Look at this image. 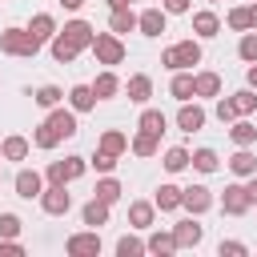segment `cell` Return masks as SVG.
Listing matches in <instances>:
<instances>
[{"instance_id": "cell-10", "label": "cell", "mask_w": 257, "mask_h": 257, "mask_svg": "<svg viewBox=\"0 0 257 257\" xmlns=\"http://www.w3.org/2000/svg\"><path fill=\"white\" fill-rule=\"evenodd\" d=\"M173 237H177V249H197L201 241H205V229L197 225V217L189 213L185 221H177L173 225Z\"/></svg>"}, {"instance_id": "cell-41", "label": "cell", "mask_w": 257, "mask_h": 257, "mask_svg": "<svg viewBox=\"0 0 257 257\" xmlns=\"http://www.w3.org/2000/svg\"><path fill=\"white\" fill-rule=\"evenodd\" d=\"M20 217L16 213H0V237H20Z\"/></svg>"}, {"instance_id": "cell-26", "label": "cell", "mask_w": 257, "mask_h": 257, "mask_svg": "<svg viewBox=\"0 0 257 257\" xmlns=\"http://www.w3.org/2000/svg\"><path fill=\"white\" fill-rule=\"evenodd\" d=\"M229 137H233L237 149H249V145L257 141V124H249V120H233V124H229Z\"/></svg>"}, {"instance_id": "cell-35", "label": "cell", "mask_w": 257, "mask_h": 257, "mask_svg": "<svg viewBox=\"0 0 257 257\" xmlns=\"http://www.w3.org/2000/svg\"><path fill=\"white\" fill-rule=\"evenodd\" d=\"M189 165H193V153H189V149H169V153H165V169H169V173H181V169H189Z\"/></svg>"}, {"instance_id": "cell-28", "label": "cell", "mask_w": 257, "mask_h": 257, "mask_svg": "<svg viewBox=\"0 0 257 257\" xmlns=\"http://www.w3.org/2000/svg\"><path fill=\"white\" fill-rule=\"evenodd\" d=\"M169 92H173L181 104H185V100H193V96H197V88H193V72H177V76H173V84H169Z\"/></svg>"}, {"instance_id": "cell-6", "label": "cell", "mask_w": 257, "mask_h": 257, "mask_svg": "<svg viewBox=\"0 0 257 257\" xmlns=\"http://www.w3.org/2000/svg\"><path fill=\"white\" fill-rule=\"evenodd\" d=\"M84 169H88V161H84V157H64V161H52V165L44 169V181H56V185H68V181H76V177H84Z\"/></svg>"}, {"instance_id": "cell-48", "label": "cell", "mask_w": 257, "mask_h": 257, "mask_svg": "<svg viewBox=\"0 0 257 257\" xmlns=\"http://www.w3.org/2000/svg\"><path fill=\"white\" fill-rule=\"evenodd\" d=\"M60 4H64L68 12H76V8H84V0H60Z\"/></svg>"}, {"instance_id": "cell-13", "label": "cell", "mask_w": 257, "mask_h": 257, "mask_svg": "<svg viewBox=\"0 0 257 257\" xmlns=\"http://www.w3.org/2000/svg\"><path fill=\"white\" fill-rule=\"evenodd\" d=\"M177 128H181V133H201V128H205V108L185 100L181 112H177Z\"/></svg>"}, {"instance_id": "cell-38", "label": "cell", "mask_w": 257, "mask_h": 257, "mask_svg": "<svg viewBox=\"0 0 257 257\" xmlns=\"http://www.w3.org/2000/svg\"><path fill=\"white\" fill-rule=\"evenodd\" d=\"M60 96H64V92H60L56 84H44V88H36V92H32V100H36L40 108H56V104H60Z\"/></svg>"}, {"instance_id": "cell-42", "label": "cell", "mask_w": 257, "mask_h": 257, "mask_svg": "<svg viewBox=\"0 0 257 257\" xmlns=\"http://www.w3.org/2000/svg\"><path fill=\"white\" fill-rule=\"evenodd\" d=\"M88 165H92L96 173H112V169H116V157H112V153H104V149H96V157H92Z\"/></svg>"}, {"instance_id": "cell-31", "label": "cell", "mask_w": 257, "mask_h": 257, "mask_svg": "<svg viewBox=\"0 0 257 257\" xmlns=\"http://www.w3.org/2000/svg\"><path fill=\"white\" fill-rule=\"evenodd\" d=\"M193 88H197V96H217L221 92V76L217 72H197L193 76Z\"/></svg>"}, {"instance_id": "cell-30", "label": "cell", "mask_w": 257, "mask_h": 257, "mask_svg": "<svg viewBox=\"0 0 257 257\" xmlns=\"http://www.w3.org/2000/svg\"><path fill=\"white\" fill-rule=\"evenodd\" d=\"M145 245H149V253H161V257L177 253V237H173V229H169V233H161V229H157V233H153Z\"/></svg>"}, {"instance_id": "cell-25", "label": "cell", "mask_w": 257, "mask_h": 257, "mask_svg": "<svg viewBox=\"0 0 257 257\" xmlns=\"http://www.w3.org/2000/svg\"><path fill=\"white\" fill-rule=\"evenodd\" d=\"M108 28H112L116 36L133 32V28H137V12H133V8H112V16H108Z\"/></svg>"}, {"instance_id": "cell-49", "label": "cell", "mask_w": 257, "mask_h": 257, "mask_svg": "<svg viewBox=\"0 0 257 257\" xmlns=\"http://www.w3.org/2000/svg\"><path fill=\"white\" fill-rule=\"evenodd\" d=\"M249 28H257V0L249 4Z\"/></svg>"}, {"instance_id": "cell-1", "label": "cell", "mask_w": 257, "mask_h": 257, "mask_svg": "<svg viewBox=\"0 0 257 257\" xmlns=\"http://www.w3.org/2000/svg\"><path fill=\"white\" fill-rule=\"evenodd\" d=\"M92 24L88 20H68L56 36H52V60H60V64H72L84 48H92Z\"/></svg>"}, {"instance_id": "cell-18", "label": "cell", "mask_w": 257, "mask_h": 257, "mask_svg": "<svg viewBox=\"0 0 257 257\" xmlns=\"http://www.w3.org/2000/svg\"><path fill=\"white\" fill-rule=\"evenodd\" d=\"M28 32H32V36H36V40L44 44V40H52V36H56L60 28H56V20H52L48 12H36V16L28 20Z\"/></svg>"}, {"instance_id": "cell-46", "label": "cell", "mask_w": 257, "mask_h": 257, "mask_svg": "<svg viewBox=\"0 0 257 257\" xmlns=\"http://www.w3.org/2000/svg\"><path fill=\"white\" fill-rule=\"evenodd\" d=\"M245 189H249V201H253V205H257V173H253V177H249V185H245Z\"/></svg>"}, {"instance_id": "cell-14", "label": "cell", "mask_w": 257, "mask_h": 257, "mask_svg": "<svg viewBox=\"0 0 257 257\" xmlns=\"http://www.w3.org/2000/svg\"><path fill=\"white\" fill-rule=\"evenodd\" d=\"M165 8H145L141 16H137V28H141V36H161L165 32Z\"/></svg>"}, {"instance_id": "cell-29", "label": "cell", "mask_w": 257, "mask_h": 257, "mask_svg": "<svg viewBox=\"0 0 257 257\" xmlns=\"http://www.w3.org/2000/svg\"><path fill=\"white\" fill-rule=\"evenodd\" d=\"M120 193H124V189H120V181H116V177H100V181H96V189H92V197H100V201H108V205H116V201H120Z\"/></svg>"}, {"instance_id": "cell-9", "label": "cell", "mask_w": 257, "mask_h": 257, "mask_svg": "<svg viewBox=\"0 0 257 257\" xmlns=\"http://www.w3.org/2000/svg\"><path fill=\"white\" fill-rule=\"evenodd\" d=\"M221 209H225L229 217H241V213H249V209H253V201H249V189H245V185H225V193H221Z\"/></svg>"}, {"instance_id": "cell-2", "label": "cell", "mask_w": 257, "mask_h": 257, "mask_svg": "<svg viewBox=\"0 0 257 257\" xmlns=\"http://www.w3.org/2000/svg\"><path fill=\"white\" fill-rule=\"evenodd\" d=\"M76 137V108H52L44 116V124H36L32 133V145L36 149H56L60 141Z\"/></svg>"}, {"instance_id": "cell-24", "label": "cell", "mask_w": 257, "mask_h": 257, "mask_svg": "<svg viewBox=\"0 0 257 257\" xmlns=\"http://www.w3.org/2000/svg\"><path fill=\"white\" fill-rule=\"evenodd\" d=\"M128 149H133L137 157H153V153L161 149V137H157V133H149V128H141V133L128 141Z\"/></svg>"}, {"instance_id": "cell-22", "label": "cell", "mask_w": 257, "mask_h": 257, "mask_svg": "<svg viewBox=\"0 0 257 257\" xmlns=\"http://www.w3.org/2000/svg\"><path fill=\"white\" fill-rule=\"evenodd\" d=\"M0 149H4V161H24V157H28V149H32V141H28V137H20V133H12V137H4V141H0Z\"/></svg>"}, {"instance_id": "cell-47", "label": "cell", "mask_w": 257, "mask_h": 257, "mask_svg": "<svg viewBox=\"0 0 257 257\" xmlns=\"http://www.w3.org/2000/svg\"><path fill=\"white\" fill-rule=\"evenodd\" d=\"M245 80H249V88H257V64H249V72H245Z\"/></svg>"}, {"instance_id": "cell-5", "label": "cell", "mask_w": 257, "mask_h": 257, "mask_svg": "<svg viewBox=\"0 0 257 257\" xmlns=\"http://www.w3.org/2000/svg\"><path fill=\"white\" fill-rule=\"evenodd\" d=\"M92 56H96V64H120L124 60V40L116 36V32H96L92 36Z\"/></svg>"}, {"instance_id": "cell-3", "label": "cell", "mask_w": 257, "mask_h": 257, "mask_svg": "<svg viewBox=\"0 0 257 257\" xmlns=\"http://www.w3.org/2000/svg\"><path fill=\"white\" fill-rule=\"evenodd\" d=\"M161 64L173 68V72H185V68L201 64V44H197V40H177V44H169V48L161 52Z\"/></svg>"}, {"instance_id": "cell-12", "label": "cell", "mask_w": 257, "mask_h": 257, "mask_svg": "<svg viewBox=\"0 0 257 257\" xmlns=\"http://www.w3.org/2000/svg\"><path fill=\"white\" fill-rule=\"evenodd\" d=\"M209 205H213V193H209L205 185H189V189H185V197H181V209H189L193 217H201Z\"/></svg>"}, {"instance_id": "cell-40", "label": "cell", "mask_w": 257, "mask_h": 257, "mask_svg": "<svg viewBox=\"0 0 257 257\" xmlns=\"http://www.w3.org/2000/svg\"><path fill=\"white\" fill-rule=\"evenodd\" d=\"M225 20H229V28H233V32H249V4H245V8H233Z\"/></svg>"}, {"instance_id": "cell-20", "label": "cell", "mask_w": 257, "mask_h": 257, "mask_svg": "<svg viewBox=\"0 0 257 257\" xmlns=\"http://www.w3.org/2000/svg\"><path fill=\"white\" fill-rule=\"evenodd\" d=\"M92 92H96V100H112V96L120 92V80H116V72H112V68H104V72L92 80Z\"/></svg>"}, {"instance_id": "cell-23", "label": "cell", "mask_w": 257, "mask_h": 257, "mask_svg": "<svg viewBox=\"0 0 257 257\" xmlns=\"http://www.w3.org/2000/svg\"><path fill=\"white\" fill-rule=\"evenodd\" d=\"M181 197H185V189H177V185H161L157 197H153V205H157L161 213H173V209H181Z\"/></svg>"}, {"instance_id": "cell-39", "label": "cell", "mask_w": 257, "mask_h": 257, "mask_svg": "<svg viewBox=\"0 0 257 257\" xmlns=\"http://www.w3.org/2000/svg\"><path fill=\"white\" fill-rule=\"evenodd\" d=\"M237 56H241L245 64H257V32H245V36H241V44H237Z\"/></svg>"}, {"instance_id": "cell-51", "label": "cell", "mask_w": 257, "mask_h": 257, "mask_svg": "<svg viewBox=\"0 0 257 257\" xmlns=\"http://www.w3.org/2000/svg\"><path fill=\"white\" fill-rule=\"evenodd\" d=\"M0 161H4V149H0Z\"/></svg>"}, {"instance_id": "cell-27", "label": "cell", "mask_w": 257, "mask_h": 257, "mask_svg": "<svg viewBox=\"0 0 257 257\" xmlns=\"http://www.w3.org/2000/svg\"><path fill=\"white\" fill-rule=\"evenodd\" d=\"M229 169H233L237 177H253V173H257V157H253L249 149H237V153L229 157Z\"/></svg>"}, {"instance_id": "cell-7", "label": "cell", "mask_w": 257, "mask_h": 257, "mask_svg": "<svg viewBox=\"0 0 257 257\" xmlns=\"http://www.w3.org/2000/svg\"><path fill=\"white\" fill-rule=\"evenodd\" d=\"M40 209H44L48 217H64V213L72 209V193H68V185L48 181V189L40 193Z\"/></svg>"}, {"instance_id": "cell-34", "label": "cell", "mask_w": 257, "mask_h": 257, "mask_svg": "<svg viewBox=\"0 0 257 257\" xmlns=\"http://www.w3.org/2000/svg\"><path fill=\"white\" fill-rule=\"evenodd\" d=\"M100 149H104V153H112V157H120V153L128 149V137H124L120 128H108V133L100 137Z\"/></svg>"}, {"instance_id": "cell-4", "label": "cell", "mask_w": 257, "mask_h": 257, "mask_svg": "<svg viewBox=\"0 0 257 257\" xmlns=\"http://www.w3.org/2000/svg\"><path fill=\"white\" fill-rule=\"evenodd\" d=\"M0 52H8V56H36L40 52V40L28 28H4L0 32Z\"/></svg>"}, {"instance_id": "cell-17", "label": "cell", "mask_w": 257, "mask_h": 257, "mask_svg": "<svg viewBox=\"0 0 257 257\" xmlns=\"http://www.w3.org/2000/svg\"><path fill=\"white\" fill-rule=\"evenodd\" d=\"M80 217H84V225H88V229H100V225H108V201L92 197V201L80 209Z\"/></svg>"}, {"instance_id": "cell-45", "label": "cell", "mask_w": 257, "mask_h": 257, "mask_svg": "<svg viewBox=\"0 0 257 257\" xmlns=\"http://www.w3.org/2000/svg\"><path fill=\"white\" fill-rule=\"evenodd\" d=\"M165 12H189V0H161Z\"/></svg>"}, {"instance_id": "cell-8", "label": "cell", "mask_w": 257, "mask_h": 257, "mask_svg": "<svg viewBox=\"0 0 257 257\" xmlns=\"http://www.w3.org/2000/svg\"><path fill=\"white\" fill-rule=\"evenodd\" d=\"M64 253H68V257H100V233H96V229L72 233V237L64 241Z\"/></svg>"}, {"instance_id": "cell-50", "label": "cell", "mask_w": 257, "mask_h": 257, "mask_svg": "<svg viewBox=\"0 0 257 257\" xmlns=\"http://www.w3.org/2000/svg\"><path fill=\"white\" fill-rule=\"evenodd\" d=\"M137 0H108V8H133Z\"/></svg>"}, {"instance_id": "cell-19", "label": "cell", "mask_w": 257, "mask_h": 257, "mask_svg": "<svg viewBox=\"0 0 257 257\" xmlns=\"http://www.w3.org/2000/svg\"><path fill=\"white\" fill-rule=\"evenodd\" d=\"M193 32H197L201 40H213V36L221 32V20H217V12H193Z\"/></svg>"}, {"instance_id": "cell-37", "label": "cell", "mask_w": 257, "mask_h": 257, "mask_svg": "<svg viewBox=\"0 0 257 257\" xmlns=\"http://www.w3.org/2000/svg\"><path fill=\"white\" fill-rule=\"evenodd\" d=\"M141 253H149V245H145L141 237H128V233H124V237L116 241V257H141Z\"/></svg>"}, {"instance_id": "cell-36", "label": "cell", "mask_w": 257, "mask_h": 257, "mask_svg": "<svg viewBox=\"0 0 257 257\" xmlns=\"http://www.w3.org/2000/svg\"><path fill=\"white\" fill-rule=\"evenodd\" d=\"M217 165H221V157H217L213 149H197V153H193V169H197V173H217Z\"/></svg>"}, {"instance_id": "cell-44", "label": "cell", "mask_w": 257, "mask_h": 257, "mask_svg": "<svg viewBox=\"0 0 257 257\" xmlns=\"http://www.w3.org/2000/svg\"><path fill=\"white\" fill-rule=\"evenodd\" d=\"M217 253H221V257H245L249 249H245L241 241H221V245H217Z\"/></svg>"}, {"instance_id": "cell-16", "label": "cell", "mask_w": 257, "mask_h": 257, "mask_svg": "<svg viewBox=\"0 0 257 257\" xmlns=\"http://www.w3.org/2000/svg\"><path fill=\"white\" fill-rule=\"evenodd\" d=\"M68 104H72L76 112H92V108H96V92H92V84H72V88H68Z\"/></svg>"}, {"instance_id": "cell-33", "label": "cell", "mask_w": 257, "mask_h": 257, "mask_svg": "<svg viewBox=\"0 0 257 257\" xmlns=\"http://www.w3.org/2000/svg\"><path fill=\"white\" fill-rule=\"evenodd\" d=\"M137 128H149V133H157V137H161V133L169 128V120H165V112H161V108H145Z\"/></svg>"}, {"instance_id": "cell-43", "label": "cell", "mask_w": 257, "mask_h": 257, "mask_svg": "<svg viewBox=\"0 0 257 257\" xmlns=\"http://www.w3.org/2000/svg\"><path fill=\"white\" fill-rule=\"evenodd\" d=\"M217 120H221V124H233V120H237V108H233V100H229V96H221V100H217Z\"/></svg>"}, {"instance_id": "cell-21", "label": "cell", "mask_w": 257, "mask_h": 257, "mask_svg": "<svg viewBox=\"0 0 257 257\" xmlns=\"http://www.w3.org/2000/svg\"><path fill=\"white\" fill-rule=\"evenodd\" d=\"M124 92H128V100H133V104H145V100L153 96V80H149L145 72H137V76H128Z\"/></svg>"}, {"instance_id": "cell-15", "label": "cell", "mask_w": 257, "mask_h": 257, "mask_svg": "<svg viewBox=\"0 0 257 257\" xmlns=\"http://www.w3.org/2000/svg\"><path fill=\"white\" fill-rule=\"evenodd\" d=\"M153 217H157V205L153 201H133L128 205V225L133 229H153Z\"/></svg>"}, {"instance_id": "cell-32", "label": "cell", "mask_w": 257, "mask_h": 257, "mask_svg": "<svg viewBox=\"0 0 257 257\" xmlns=\"http://www.w3.org/2000/svg\"><path fill=\"white\" fill-rule=\"evenodd\" d=\"M229 100H233L237 116H249V112H257V88H241V92H233Z\"/></svg>"}, {"instance_id": "cell-11", "label": "cell", "mask_w": 257, "mask_h": 257, "mask_svg": "<svg viewBox=\"0 0 257 257\" xmlns=\"http://www.w3.org/2000/svg\"><path fill=\"white\" fill-rule=\"evenodd\" d=\"M12 189H16V197H24V201H40V193H44V177L36 173V169H20L16 173V181H12Z\"/></svg>"}]
</instances>
